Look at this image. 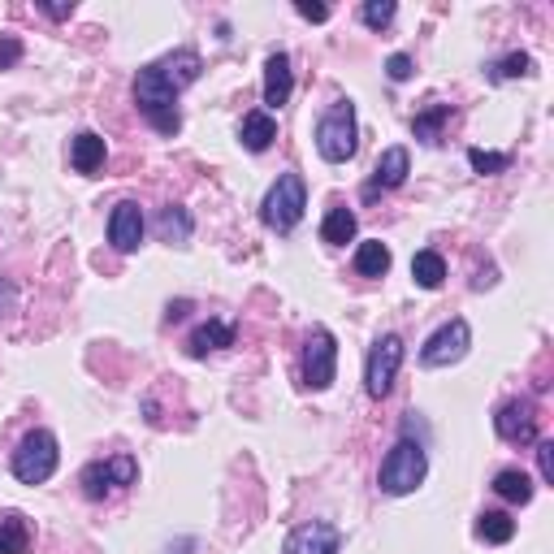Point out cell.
<instances>
[{
	"label": "cell",
	"mask_w": 554,
	"mask_h": 554,
	"mask_svg": "<svg viewBox=\"0 0 554 554\" xmlns=\"http://www.w3.org/2000/svg\"><path fill=\"white\" fill-rule=\"evenodd\" d=\"M135 104L139 113L152 122V130H161V135H178L182 126V113H178V91L165 83V74L152 65H143L139 78H135Z\"/></svg>",
	"instance_id": "cell-1"
},
{
	"label": "cell",
	"mask_w": 554,
	"mask_h": 554,
	"mask_svg": "<svg viewBox=\"0 0 554 554\" xmlns=\"http://www.w3.org/2000/svg\"><path fill=\"white\" fill-rule=\"evenodd\" d=\"M355 148H360V126H355V104L351 100H334L316 122V152L325 156L329 165L351 161Z\"/></svg>",
	"instance_id": "cell-2"
},
{
	"label": "cell",
	"mask_w": 554,
	"mask_h": 554,
	"mask_svg": "<svg viewBox=\"0 0 554 554\" xmlns=\"http://www.w3.org/2000/svg\"><path fill=\"white\" fill-rule=\"evenodd\" d=\"M429 477V459H425V446L412 442V438H399L390 446V455H386V464H381V494H390V498H403V494H412L420 490Z\"/></svg>",
	"instance_id": "cell-3"
},
{
	"label": "cell",
	"mask_w": 554,
	"mask_h": 554,
	"mask_svg": "<svg viewBox=\"0 0 554 554\" xmlns=\"http://www.w3.org/2000/svg\"><path fill=\"white\" fill-rule=\"evenodd\" d=\"M303 208H308V187H303V178L299 174H282L269 187L265 204H260V217H265L269 230L290 234L303 221Z\"/></svg>",
	"instance_id": "cell-4"
},
{
	"label": "cell",
	"mask_w": 554,
	"mask_h": 554,
	"mask_svg": "<svg viewBox=\"0 0 554 554\" xmlns=\"http://www.w3.org/2000/svg\"><path fill=\"white\" fill-rule=\"evenodd\" d=\"M57 464H61V451L48 429H31L18 442V451H13V477L22 485H44L57 472Z\"/></svg>",
	"instance_id": "cell-5"
},
{
	"label": "cell",
	"mask_w": 554,
	"mask_h": 554,
	"mask_svg": "<svg viewBox=\"0 0 554 554\" xmlns=\"http://www.w3.org/2000/svg\"><path fill=\"white\" fill-rule=\"evenodd\" d=\"M399 368H403V338L399 334L377 338L373 351H368V364H364V390L373 394V399H386Z\"/></svg>",
	"instance_id": "cell-6"
},
{
	"label": "cell",
	"mask_w": 554,
	"mask_h": 554,
	"mask_svg": "<svg viewBox=\"0 0 554 554\" xmlns=\"http://www.w3.org/2000/svg\"><path fill=\"white\" fill-rule=\"evenodd\" d=\"M139 477V464L130 455H113V459H96V464L83 468V477H78V485H83V494L91 498V503H100L104 494L122 490V485H135Z\"/></svg>",
	"instance_id": "cell-7"
},
{
	"label": "cell",
	"mask_w": 554,
	"mask_h": 554,
	"mask_svg": "<svg viewBox=\"0 0 554 554\" xmlns=\"http://www.w3.org/2000/svg\"><path fill=\"white\" fill-rule=\"evenodd\" d=\"M472 347V329L468 321H446L442 329H433V334L425 338V347H420V364L425 368H446V364H459Z\"/></svg>",
	"instance_id": "cell-8"
},
{
	"label": "cell",
	"mask_w": 554,
	"mask_h": 554,
	"mask_svg": "<svg viewBox=\"0 0 554 554\" xmlns=\"http://www.w3.org/2000/svg\"><path fill=\"white\" fill-rule=\"evenodd\" d=\"M334 368H338V342L329 329H312L308 351H303V381L312 390H329L334 386Z\"/></svg>",
	"instance_id": "cell-9"
},
{
	"label": "cell",
	"mask_w": 554,
	"mask_h": 554,
	"mask_svg": "<svg viewBox=\"0 0 554 554\" xmlns=\"http://www.w3.org/2000/svg\"><path fill=\"white\" fill-rule=\"evenodd\" d=\"M494 429H498V438L511 442V446L537 442V407H533V399H507L503 407H498V416H494Z\"/></svg>",
	"instance_id": "cell-10"
},
{
	"label": "cell",
	"mask_w": 554,
	"mask_h": 554,
	"mask_svg": "<svg viewBox=\"0 0 554 554\" xmlns=\"http://www.w3.org/2000/svg\"><path fill=\"white\" fill-rule=\"evenodd\" d=\"M342 550V533L325 520H308L299 529H290L286 537V554H338Z\"/></svg>",
	"instance_id": "cell-11"
},
{
	"label": "cell",
	"mask_w": 554,
	"mask_h": 554,
	"mask_svg": "<svg viewBox=\"0 0 554 554\" xmlns=\"http://www.w3.org/2000/svg\"><path fill=\"white\" fill-rule=\"evenodd\" d=\"M407 174H412V156H407V148H386L377 169H373V178H368V187H364V200H377L381 191L403 187Z\"/></svg>",
	"instance_id": "cell-12"
},
{
	"label": "cell",
	"mask_w": 554,
	"mask_h": 554,
	"mask_svg": "<svg viewBox=\"0 0 554 554\" xmlns=\"http://www.w3.org/2000/svg\"><path fill=\"white\" fill-rule=\"evenodd\" d=\"M109 243L117 247V252H135V247L143 243V213L135 200H122L113 208L109 217Z\"/></svg>",
	"instance_id": "cell-13"
},
{
	"label": "cell",
	"mask_w": 554,
	"mask_h": 554,
	"mask_svg": "<svg viewBox=\"0 0 554 554\" xmlns=\"http://www.w3.org/2000/svg\"><path fill=\"white\" fill-rule=\"evenodd\" d=\"M156 70L165 74V83H169V87L182 91V87H191L195 78H200L204 61H200V52H195V48H178V52H169L165 61H156Z\"/></svg>",
	"instance_id": "cell-14"
},
{
	"label": "cell",
	"mask_w": 554,
	"mask_h": 554,
	"mask_svg": "<svg viewBox=\"0 0 554 554\" xmlns=\"http://www.w3.org/2000/svg\"><path fill=\"white\" fill-rule=\"evenodd\" d=\"M290 91H295V74H290V57L286 52H273L265 61V104L273 109H282L290 100Z\"/></svg>",
	"instance_id": "cell-15"
},
{
	"label": "cell",
	"mask_w": 554,
	"mask_h": 554,
	"mask_svg": "<svg viewBox=\"0 0 554 554\" xmlns=\"http://www.w3.org/2000/svg\"><path fill=\"white\" fill-rule=\"evenodd\" d=\"M221 347H234V325L230 321H204L187 342V351L195 355V360H204V355H213Z\"/></svg>",
	"instance_id": "cell-16"
},
{
	"label": "cell",
	"mask_w": 554,
	"mask_h": 554,
	"mask_svg": "<svg viewBox=\"0 0 554 554\" xmlns=\"http://www.w3.org/2000/svg\"><path fill=\"white\" fill-rule=\"evenodd\" d=\"M104 139L96 135V130H83V135H74L70 139V161H74V169L78 174H96V169L104 165Z\"/></svg>",
	"instance_id": "cell-17"
},
{
	"label": "cell",
	"mask_w": 554,
	"mask_h": 554,
	"mask_svg": "<svg viewBox=\"0 0 554 554\" xmlns=\"http://www.w3.org/2000/svg\"><path fill=\"white\" fill-rule=\"evenodd\" d=\"M239 139H243V148H247V152H265L269 143L277 139V122H273V113H265V109L247 113V117H243V126H239Z\"/></svg>",
	"instance_id": "cell-18"
},
{
	"label": "cell",
	"mask_w": 554,
	"mask_h": 554,
	"mask_svg": "<svg viewBox=\"0 0 554 554\" xmlns=\"http://www.w3.org/2000/svg\"><path fill=\"white\" fill-rule=\"evenodd\" d=\"M26 550H31V524L18 511H5L0 516V554H26Z\"/></svg>",
	"instance_id": "cell-19"
},
{
	"label": "cell",
	"mask_w": 554,
	"mask_h": 554,
	"mask_svg": "<svg viewBox=\"0 0 554 554\" xmlns=\"http://www.w3.org/2000/svg\"><path fill=\"white\" fill-rule=\"evenodd\" d=\"M355 230H360V221H355L351 208H329L325 221H321V239H325L329 247L351 243V239H355Z\"/></svg>",
	"instance_id": "cell-20"
},
{
	"label": "cell",
	"mask_w": 554,
	"mask_h": 554,
	"mask_svg": "<svg viewBox=\"0 0 554 554\" xmlns=\"http://www.w3.org/2000/svg\"><path fill=\"white\" fill-rule=\"evenodd\" d=\"M451 122V104H433V109L425 113H416L412 117V130H416V139L420 143H429V148H438L442 143V126Z\"/></svg>",
	"instance_id": "cell-21"
},
{
	"label": "cell",
	"mask_w": 554,
	"mask_h": 554,
	"mask_svg": "<svg viewBox=\"0 0 554 554\" xmlns=\"http://www.w3.org/2000/svg\"><path fill=\"white\" fill-rule=\"evenodd\" d=\"M355 273L360 277H386L390 273V247L381 239L360 243V252H355Z\"/></svg>",
	"instance_id": "cell-22"
},
{
	"label": "cell",
	"mask_w": 554,
	"mask_h": 554,
	"mask_svg": "<svg viewBox=\"0 0 554 554\" xmlns=\"http://www.w3.org/2000/svg\"><path fill=\"white\" fill-rule=\"evenodd\" d=\"M494 494L507 498V503H520V507H524V503H533V481L524 477L520 468H503V472L494 477Z\"/></svg>",
	"instance_id": "cell-23"
},
{
	"label": "cell",
	"mask_w": 554,
	"mask_h": 554,
	"mask_svg": "<svg viewBox=\"0 0 554 554\" xmlns=\"http://www.w3.org/2000/svg\"><path fill=\"white\" fill-rule=\"evenodd\" d=\"M412 277H416V286H425V290H438L446 282V260L438 252H416L412 256Z\"/></svg>",
	"instance_id": "cell-24"
},
{
	"label": "cell",
	"mask_w": 554,
	"mask_h": 554,
	"mask_svg": "<svg viewBox=\"0 0 554 554\" xmlns=\"http://www.w3.org/2000/svg\"><path fill=\"white\" fill-rule=\"evenodd\" d=\"M477 537L490 546H507L511 537H516V520L507 516V511H485V516L477 520Z\"/></svg>",
	"instance_id": "cell-25"
},
{
	"label": "cell",
	"mask_w": 554,
	"mask_h": 554,
	"mask_svg": "<svg viewBox=\"0 0 554 554\" xmlns=\"http://www.w3.org/2000/svg\"><path fill=\"white\" fill-rule=\"evenodd\" d=\"M156 230H161L165 243H187L195 226H191V213H187V208H174V204H169L165 213H161V221H156Z\"/></svg>",
	"instance_id": "cell-26"
},
{
	"label": "cell",
	"mask_w": 554,
	"mask_h": 554,
	"mask_svg": "<svg viewBox=\"0 0 554 554\" xmlns=\"http://www.w3.org/2000/svg\"><path fill=\"white\" fill-rule=\"evenodd\" d=\"M529 74H533V57H529V52H511V57H503L498 65H490L494 83H503V78H529Z\"/></svg>",
	"instance_id": "cell-27"
},
{
	"label": "cell",
	"mask_w": 554,
	"mask_h": 554,
	"mask_svg": "<svg viewBox=\"0 0 554 554\" xmlns=\"http://www.w3.org/2000/svg\"><path fill=\"white\" fill-rule=\"evenodd\" d=\"M468 165L477 169V174H503V169L511 165L507 152H485V148H472L468 152Z\"/></svg>",
	"instance_id": "cell-28"
},
{
	"label": "cell",
	"mask_w": 554,
	"mask_h": 554,
	"mask_svg": "<svg viewBox=\"0 0 554 554\" xmlns=\"http://www.w3.org/2000/svg\"><path fill=\"white\" fill-rule=\"evenodd\" d=\"M394 13H399V5H394V0H368V5L360 9V18H364L368 26H390Z\"/></svg>",
	"instance_id": "cell-29"
},
{
	"label": "cell",
	"mask_w": 554,
	"mask_h": 554,
	"mask_svg": "<svg viewBox=\"0 0 554 554\" xmlns=\"http://www.w3.org/2000/svg\"><path fill=\"white\" fill-rule=\"evenodd\" d=\"M386 74L394 78V83H407V78H412V57H407V52H394V57L386 61Z\"/></svg>",
	"instance_id": "cell-30"
},
{
	"label": "cell",
	"mask_w": 554,
	"mask_h": 554,
	"mask_svg": "<svg viewBox=\"0 0 554 554\" xmlns=\"http://www.w3.org/2000/svg\"><path fill=\"white\" fill-rule=\"evenodd\" d=\"M537 468H542V481H554V442H537Z\"/></svg>",
	"instance_id": "cell-31"
},
{
	"label": "cell",
	"mask_w": 554,
	"mask_h": 554,
	"mask_svg": "<svg viewBox=\"0 0 554 554\" xmlns=\"http://www.w3.org/2000/svg\"><path fill=\"white\" fill-rule=\"evenodd\" d=\"M22 61V44L18 39H0V70H9V65Z\"/></svg>",
	"instance_id": "cell-32"
},
{
	"label": "cell",
	"mask_w": 554,
	"mask_h": 554,
	"mask_svg": "<svg viewBox=\"0 0 554 554\" xmlns=\"http://www.w3.org/2000/svg\"><path fill=\"white\" fill-rule=\"evenodd\" d=\"M295 13H299V18H308V22H325V18H329L325 5H308V0H299Z\"/></svg>",
	"instance_id": "cell-33"
},
{
	"label": "cell",
	"mask_w": 554,
	"mask_h": 554,
	"mask_svg": "<svg viewBox=\"0 0 554 554\" xmlns=\"http://www.w3.org/2000/svg\"><path fill=\"white\" fill-rule=\"evenodd\" d=\"M39 9H44V13H48V18H57V22H65V18H74V0H70V5H39Z\"/></svg>",
	"instance_id": "cell-34"
},
{
	"label": "cell",
	"mask_w": 554,
	"mask_h": 554,
	"mask_svg": "<svg viewBox=\"0 0 554 554\" xmlns=\"http://www.w3.org/2000/svg\"><path fill=\"white\" fill-rule=\"evenodd\" d=\"M187 312H191V299H178V303H169V312H165V316H169V321H182Z\"/></svg>",
	"instance_id": "cell-35"
},
{
	"label": "cell",
	"mask_w": 554,
	"mask_h": 554,
	"mask_svg": "<svg viewBox=\"0 0 554 554\" xmlns=\"http://www.w3.org/2000/svg\"><path fill=\"white\" fill-rule=\"evenodd\" d=\"M9 303H13V290L9 282H0V312H9Z\"/></svg>",
	"instance_id": "cell-36"
}]
</instances>
